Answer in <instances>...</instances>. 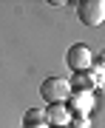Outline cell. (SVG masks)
I'll list each match as a JSON object with an SVG mask.
<instances>
[{
  "instance_id": "obj_1",
  "label": "cell",
  "mask_w": 105,
  "mask_h": 128,
  "mask_svg": "<svg viewBox=\"0 0 105 128\" xmlns=\"http://www.w3.org/2000/svg\"><path fill=\"white\" fill-rule=\"evenodd\" d=\"M40 97H43L48 105L68 102V97H71V82L63 80V77H46V80L40 82Z\"/></svg>"
},
{
  "instance_id": "obj_5",
  "label": "cell",
  "mask_w": 105,
  "mask_h": 128,
  "mask_svg": "<svg viewBox=\"0 0 105 128\" xmlns=\"http://www.w3.org/2000/svg\"><path fill=\"white\" fill-rule=\"evenodd\" d=\"M46 122H51V125H68V122H71V111H68V102H57V105H48V108H46Z\"/></svg>"
},
{
  "instance_id": "obj_4",
  "label": "cell",
  "mask_w": 105,
  "mask_h": 128,
  "mask_svg": "<svg viewBox=\"0 0 105 128\" xmlns=\"http://www.w3.org/2000/svg\"><path fill=\"white\" fill-rule=\"evenodd\" d=\"M102 80H105V71H80V74H74L71 86L77 88V91H88L91 94L97 88V82H102Z\"/></svg>"
},
{
  "instance_id": "obj_6",
  "label": "cell",
  "mask_w": 105,
  "mask_h": 128,
  "mask_svg": "<svg viewBox=\"0 0 105 128\" xmlns=\"http://www.w3.org/2000/svg\"><path fill=\"white\" fill-rule=\"evenodd\" d=\"M68 102H71L74 114H88V108L94 105V97L88 94V91H77L74 97H68Z\"/></svg>"
},
{
  "instance_id": "obj_3",
  "label": "cell",
  "mask_w": 105,
  "mask_h": 128,
  "mask_svg": "<svg viewBox=\"0 0 105 128\" xmlns=\"http://www.w3.org/2000/svg\"><path fill=\"white\" fill-rule=\"evenodd\" d=\"M65 63H68L71 71H88L91 68V48L82 46V43H74V46L65 51Z\"/></svg>"
},
{
  "instance_id": "obj_8",
  "label": "cell",
  "mask_w": 105,
  "mask_h": 128,
  "mask_svg": "<svg viewBox=\"0 0 105 128\" xmlns=\"http://www.w3.org/2000/svg\"><path fill=\"white\" fill-rule=\"evenodd\" d=\"M71 128H88V114H71Z\"/></svg>"
},
{
  "instance_id": "obj_2",
  "label": "cell",
  "mask_w": 105,
  "mask_h": 128,
  "mask_svg": "<svg viewBox=\"0 0 105 128\" xmlns=\"http://www.w3.org/2000/svg\"><path fill=\"white\" fill-rule=\"evenodd\" d=\"M77 17L91 28L102 26L105 23V0H82L77 9Z\"/></svg>"
},
{
  "instance_id": "obj_7",
  "label": "cell",
  "mask_w": 105,
  "mask_h": 128,
  "mask_svg": "<svg viewBox=\"0 0 105 128\" xmlns=\"http://www.w3.org/2000/svg\"><path fill=\"white\" fill-rule=\"evenodd\" d=\"M43 125H48L43 108H28L23 114V128H43Z\"/></svg>"
}]
</instances>
